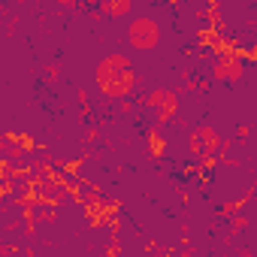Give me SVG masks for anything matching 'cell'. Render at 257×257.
<instances>
[{"mask_svg": "<svg viewBox=\"0 0 257 257\" xmlns=\"http://www.w3.org/2000/svg\"><path fill=\"white\" fill-rule=\"evenodd\" d=\"M94 82H97V91L106 100H131V94L137 88V70H134L127 55L112 52V55L97 61Z\"/></svg>", "mask_w": 257, "mask_h": 257, "instance_id": "1", "label": "cell"}, {"mask_svg": "<svg viewBox=\"0 0 257 257\" xmlns=\"http://www.w3.org/2000/svg\"><path fill=\"white\" fill-rule=\"evenodd\" d=\"M127 43L140 52H152L161 46V25L155 16H134L127 22Z\"/></svg>", "mask_w": 257, "mask_h": 257, "instance_id": "2", "label": "cell"}, {"mask_svg": "<svg viewBox=\"0 0 257 257\" xmlns=\"http://www.w3.org/2000/svg\"><path fill=\"white\" fill-rule=\"evenodd\" d=\"M212 79L215 82H239L242 73H245V58H236V55H221L212 61L209 67Z\"/></svg>", "mask_w": 257, "mask_h": 257, "instance_id": "3", "label": "cell"}, {"mask_svg": "<svg viewBox=\"0 0 257 257\" xmlns=\"http://www.w3.org/2000/svg\"><path fill=\"white\" fill-rule=\"evenodd\" d=\"M97 16H106V19H134V4H131V0H106V4L97 7Z\"/></svg>", "mask_w": 257, "mask_h": 257, "instance_id": "4", "label": "cell"}, {"mask_svg": "<svg viewBox=\"0 0 257 257\" xmlns=\"http://www.w3.org/2000/svg\"><path fill=\"white\" fill-rule=\"evenodd\" d=\"M146 146H149V155H152V161H164L167 158V137L161 134V127H149L146 131Z\"/></svg>", "mask_w": 257, "mask_h": 257, "instance_id": "5", "label": "cell"}, {"mask_svg": "<svg viewBox=\"0 0 257 257\" xmlns=\"http://www.w3.org/2000/svg\"><path fill=\"white\" fill-rule=\"evenodd\" d=\"M188 152H191L194 158H206V146H203L200 131H191V134H188Z\"/></svg>", "mask_w": 257, "mask_h": 257, "instance_id": "6", "label": "cell"}, {"mask_svg": "<svg viewBox=\"0 0 257 257\" xmlns=\"http://www.w3.org/2000/svg\"><path fill=\"white\" fill-rule=\"evenodd\" d=\"M58 76H61V73H58V64H46V67H43V79H46V82H58Z\"/></svg>", "mask_w": 257, "mask_h": 257, "instance_id": "7", "label": "cell"}, {"mask_svg": "<svg viewBox=\"0 0 257 257\" xmlns=\"http://www.w3.org/2000/svg\"><path fill=\"white\" fill-rule=\"evenodd\" d=\"M79 103H82V115L91 121V106H88V91L85 88H79Z\"/></svg>", "mask_w": 257, "mask_h": 257, "instance_id": "8", "label": "cell"}, {"mask_svg": "<svg viewBox=\"0 0 257 257\" xmlns=\"http://www.w3.org/2000/svg\"><path fill=\"white\" fill-rule=\"evenodd\" d=\"M245 61H251V64H257V43L245 49Z\"/></svg>", "mask_w": 257, "mask_h": 257, "instance_id": "9", "label": "cell"}, {"mask_svg": "<svg viewBox=\"0 0 257 257\" xmlns=\"http://www.w3.org/2000/svg\"><path fill=\"white\" fill-rule=\"evenodd\" d=\"M248 134H251L248 124H239V127H236V140H248Z\"/></svg>", "mask_w": 257, "mask_h": 257, "instance_id": "10", "label": "cell"}, {"mask_svg": "<svg viewBox=\"0 0 257 257\" xmlns=\"http://www.w3.org/2000/svg\"><path fill=\"white\" fill-rule=\"evenodd\" d=\"M155 257H173V254H170V251H167V254H155Z\"/></svg>", "mask_w": 257, "mask_h": 257, "instance_id": "11", "label": "cell"}]
</instances>
